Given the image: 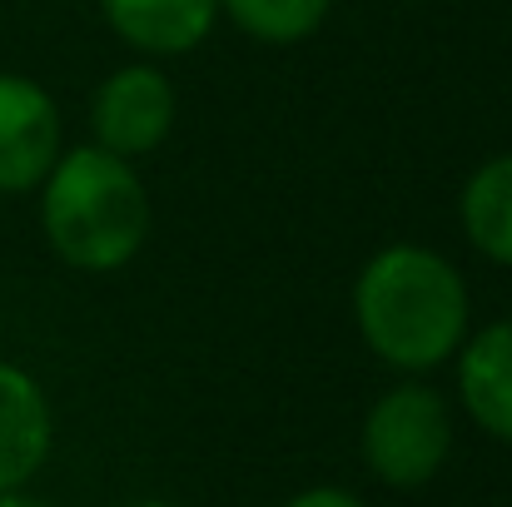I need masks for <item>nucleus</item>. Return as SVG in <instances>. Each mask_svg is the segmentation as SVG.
<instances>
[{"label":"nucleus","mask_w":512,"mask_h":507,"mask_svg":"<svg viewBox=\"0 0 512 507\" xmlns=\"http://www.w3.org/2000/svg\"><path fill=\"white\" fill-rule=\"evenodd\" d=\"M458 398L473 428L512 448V319L463 338L458 348Z\"/></svg>","instance_id":"obj_8"},{"label":"nucleus","mask_w":512,"mask_h":507,"mask_svg":"<svg viewBox=\"0 0 512 507\" xmlns=\"http://www.w3.org/2000/svg\"><path fill=\"white\" fill-rule=\"evenodd\" d=\"M105 25L145 60L189 55L219 25V0H100Z\"/></svg>","instance_id":"obj_7"},{"label":"nucleus","mask_w":512,"mask_h":507,"mask_svg":"<svg viewBox=\"0 0 512 507\" xmlns=\"http://www.w3.org/2000/svg\"><path fill=\"white\" fill-rule=\"evenodd\" d=\"M60 110L55 95L15 70H0V194H30L60 160Z\"/></svg>","instance_id":"obj_5"},{"label":"nucleus","mask_w":512,"mask_h":507,"mask_svg":"<svg viewBox=\"0 0 512 507\" xmlns=\"http://www.w3.org/2000/svg\"><path fill=\"white\" fill-rule=\"evenodd\" d=\"M55 448V413L35 373L0 358V493H25Z\"/></svg>","instance_id":"obj_6"},{"label":"nucleus","mask_w":512,"mask_h":507,"mask_svg":"<svg viewBox=\"0 0 512 507\" xmlns=\"http://www.w3.org/2000/svg\"><path fill=\"white\" fill-rule=\"evenodd\" d=\"M458 224L488 264L512 269V150L483 160L468 174L458 199Z\"/></svg>","instance_id":"obj_9"},{"label":"nucleus","mask_w":512,"mask_h":507,"mask_svg":"<svg viewBox=\"0 0 512 507\" xmlns=\"http://www.w3.org/2000/svg\"><path fill=\"white\" fill-rule=\"evenodd\" d=\"M284 507H368L358 493H348V488H334V483H319V488H304V493H294Z\"/></svg>","instance_id":"obj_11"},{"label":"nucleus","mask_w":512,"mask_h":507,"mask_svg":"<svg viewBox=\"0 0 512 507\" xmlns=\"http://www.w3.org/2000/svg\"><path fill=\"white\" fill-rule=\"evenodd\" d=\"M155 209L135 160L100 145L60 150L40 184V234L65 269L115 274L150 239Z\"/></svg>","instance_id":"obj_2"},{"label":"nucleus","mask_w":512,"mask_h":507,"mask_svg":"<svg viewBox=\"0 0 512 507\" xmlns=\"http://www.w3.org/2000/svg\"><path fill=\"white\" fill-rule=\"evenodd\" d=\"M353 324L378 363L423 378L458 358L473 334V299L448 254L388 244L353 279Z\"/></svg>","instance_id":"obj_1"},{"label":"nucleus","mask_w":512,"mask_h":507,"mask_svg":"<svg viewBox=\"0 0 512 507\" xmlns=\"http://www.w3.org/2000/svg\"><path fill=\"white\" fill-rule=\"evenodd\" d=\"M174 115H179V95L160 65H150V60L120 65L90 95V135H95L90 145H100L120 160H145L170 140Z\"/></svg>","instance_id":"obj_4"},{"label":"nucleus","mask_w":512,"mask_h":507,"mask_svg":"<svg viewBox=\"0 0 512 507\" xmlns=\"http://www.w3.org/2000/svg\"><path fill=\"white\" fill-rule=\"evenodd\" d=\"M0 507H55V503H45L35 493H0Z\"/></svg>","instance_id":"obj_12"},{"label":"nucleus","mask_w":512,"mask_h":507,"mask_svg":"<svg viewBox=\"0 0 512 507\" xmlns=\"http://www.w3.org/2000/svg\"><path fill=\"white\" fill-rule=\"evenodd\" d=\"M329 10L334 0H219V15L259 45H299L329 20Z\"/></svg>","instance_id":"obj_10"},{"label":"nucleus","mask_w":512,"mask_h":507,"mask_svg":"<svg viewBox=\"0 0 512 507\" xmlns=\"http://www.w3.org/2000/svg\"><path fill=\"white\" fill-rule=\"evenodd\" d=\"M453 433L458 428L448 398L423 378H403L368 403L358 428V453L373 483L393 493H418L448 468Z\"/></svg>","instance_id":"obj_3"},{"label":"nucleus","mask_w":512,"mask_h":507,"mask_svg":"<svg viewBox=\"0 0 512 507\" xmlns=\"http://www.w3.org/2000/svg\"><path fill=\"white\" fill-rule=\"evenodd\" d=\"M130 507H179V503H170V498H145V503H130Z\"/></svg>","instance_id":"obj_13"}]
</instances>
